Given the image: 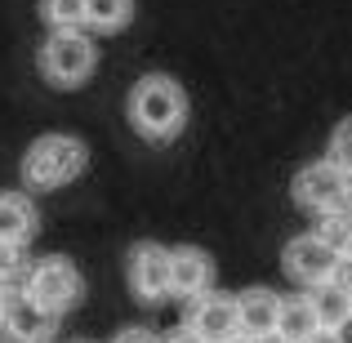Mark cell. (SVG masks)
Wrapping results in <instances>:
<instances>
[{"instance_id": "cell-18", "label": "cell", "mask_w": 352, "mask_h": 343, "mask_svg": "<svg viewBox=\"0 0 352 343\" xmlns=\"http://www.w3.org/2000/svg\"><path fill=\"white\" fill-rule=\"evenodd\" d=\"M321 236L330 241V245H339L344 250V241L352 236V206H344V210H326V214H321Z\"/></svg>"}, {"instance_id": "cell-12", "label": "cell", "mask_w": 352, "mask_h": 343, "mask_svg": "<svg viewBox=\"0 0 352 343\" xmlns=\"http://www.w3.org/2000/svg\"><path fill=\"white\" fill-rule=\"evenodd\" d=\"M236 312H241V335L245 339H258L267 330H276V312H281V299L267 290H250L236 299Z\"/></svg>"}, {"instance_id": "cell-26", "label": "cell", "mask_w": 352, "mask_h": 343, "mask_svg": "<svg viewBox=\"0 0 352 343\" xmlns=\"http://www.w3.org/2000/svg\"><path fill=\"white\" fill-rule=\"evenodd\" d=\"M5 299H9V285H0V308H5Z\"/></svg>"}, {"instance_id": "cell-10", "label": "cell", "mask_w": 352, "mask_h": 343, "mask_svg": "<svg viewBox=\"0 0 352 343\" xmlns=\"http://www.w3.org/2000/svg\"><path fill=\"white\" fill-rule=\"evenodd\" d=\"M214 285V258L197 245H179L170 250V294L179 299H201Z\"/></svg>"}, {"instance_id": "cell-11", "label": "cell", "mask_w": 352, "mask_h": 343, "mask_svg": "<svg viewBox=\"0 0 352 343\" xmlns=\"http://www.w3.org/2000/svg\"><path fill=\"white\" fill-rule=\"evenodd\" d=\"M36 223H41V214L27 192H0V241L27 245L36 236Z\"/></svg>"}, {"instance_id": "cell-19", "label": "cell", "mask_w": 352, "mask_h": 343, "mask_svg": "<svg viewBox=\"0 0 352 343\" xmlns=\"http://www.w3.org/2000/svg\"><path fill=\"white\" fill-rule=\"evenodd\" d=\"M330 161L344 165V170L352 174V116L335 129V134H330Z\"/></svg>"}, {"instance_id": "cell-23", "label": "cell", "mask_w": 352, "mask_h": 343, "mask_svg": "<svg viewBox=\"0 0 352 343\" xmlns=\"http://www.w3.org/2000/svg\"><path fill=\"white\" fill-rule=\"evenodd\" d=\"M308 343H344V339H339V330H330V326H321V330H317V335H312Z\"/></svg>"}, {"instance_id": "cell-29", "label": "cell", "mask_w": 352, "mask_h": 343, "mask_svg": "<svg viewBox=\"0 0 352 343\" xmlns=\"http://www.w3.org/2000/svg\"><path fill=\"white\" fill-rule=\"evenodd\" d=\"M0 343H5V335H0Z\"/></svg>"}, {"instance_id": "cell-30", "label": "cell", "mask_w": 352, "mask_h": 343, "mask_svg": "<svg viewBox=\"0 0 352 343\" xmlns=\"http://www.w3.org/2000/svg\"><path fill=\"white\" fill-rule=\"evenodd\" d=\"M80 343H89V339H80Z\"/></svg>"}, {"instance_id": "cell-22", "label": "cell", "mask_w": 352, "mask_h": 343, "mask_svg": "<svg viewBox=\"0 0 352 343\" xmlns=\"http://www.w3.org/2000/svg\"><path fill=\"white\" fill-rule=\"evenodd\" d=\"M161 343H206V339H201V335H197V330H192V326H188V330H179V335H170V339H161Z\"/></svg>"}, {"instance_id": "cell-3", "label": "cell", "mask_w": 352, "mask_h": 343, "mask_svg": "<svg viewBox=\"0 0 352 343\" xmlns=\"http://www.w3.org/2000/svg\"><path fill=\"white\" fill-rule=\"evenodd\" d=\"M36 63H41V76L54 89H76L94 76L98 45L89 36V27H63V32H50V41L41 45V58Z\"/></svg>"}, {"instance_id": "cell-16", "label": "cell", "mask_w": 352, "mask_h": 343, "mask_svg": "<svg viewBox=\"0 0 352 343\" xmlns=\"http://www.w3.org/2000/svg\"><path fill=\"white\" fill-rule=\"evenodd\" d=\"M41 18L50 32L63 27H85V0H41Z\"/></svg>"}, {"instance_id": "cell-21", "label": "cell", "mask_w": 352, "mask_h": 343, "mask_svg": "<svg viewBox=\"0 0 352 343\" xmlns=\"http://www.w3.org/2000/svg\"><path fill=\"white\" fill-rule=\"evenodd\" d=\"M330 281L344 285V290H352V258H348V254H339V263H335V272H330Z\"/></svg>"}, {"instance_id": "cell-13", "label": "cell", "mask_w": 352, "mask_h": 343, "mask_svg": "<svg viewBox=\"0 0 352 343\" xmlns=\"http://www.w3.org/2000/svg\"><path fill=\"white\" fill-rule=\"evenodd\" d=\"M308 299H312V308H317V321H321V326L339 330V326H348V321H352V290H344V285L321 281V285H312Z\"/></svg>"}, {"instance_id": "cell-25", "label": "cell", "mask_w": 352, "mask_h": 343, "mask_svg": "<svg viewBox=\"0 0 352 343\" xmlns=\"http://www.w3.org/2000/svg\"><path fill=\"white\" fill-rule=\"evenodd\" d=\"M339 339H344V343H352V321H348V326H339Z\"/></svg>"}, {"instance_id": "cell-15", "label": "cell", "mask_w": 352, "mask_h": 343, "mask_svg": "<svg viewBox=\"0 0 352 343\" xmlns=\"http://www.w3.org/2000/svg\"><path fill=\"white\" fill-rule=\"evenodd\" d=\"M129 18H134V0H85L89 32H125Z\"/></svg>"}, {"instance_id": "cell-20", "label": "cell", "mask_w": 352, "mask_h": 343, "mask_svg": "<svg viewBox=\"0 0 352 343\" xmlns=\"http://www.w3.org/2000/svg\"><path fill=\"white\" fill-rule=\"evenodd\" d=\"M112 343H161V339H156L147 326H129V330H120V335H116Z\"/></svg>"}, {"instance_id": "cell-28", "label": "cell", "mask_w": 352, "mask_h": 343, "mask_svg": "<svg viewBox=\"0 0 352 343\" xmlns=\"http://www.w3.org/2000/svg\"><path fill=\"white\" fill-rule=\"evenodd\" d=\"M223 343H250V339H245V335H236V339H223Z\"/></svg>"}, {"instance_id": "cell-4", "label": "cell", "mask_w": 352, "mask_h": 343, "mask_svg": "<svg viewBox=\"0 0 352 343\" xmlns=\"http://www.w3.org/2000/svg\"><path fill=\"white\" fill-rule=\"evenodd\" d=\"M18 290H27L41 308H50V312H58V317H63V312H72L80 299H85V276L76 272L72 258L50 254V258H41V263L27 267V276H23Z\"/></svg>"}, {"instance_id": "cell-6", "label": "cell", "mask_w": 352, "mask_h": 343, "mask_svg": "<svg viewBox=\"0 0 352 343\" xmlns=\"http://www.w3.org/2000/svg\"><path fill=\"white\" fill-rule=\"evenodd\" d=\"M54 330H58V312L41 308L27 290H9L5 308H0L5 343H54Z\"/></svg>"}, {"instance_id": "cell-17", "label": "cell", "mask_w": 352, "mask_h": 343, "mask_svg": "<svg viewBox=\"0 0 352 343\" xmlns=\"http://www.w3.org/2000/svg\"><path fill=\"white\" fill-rule=\"evenodd\" d=\"M27 276V254L23 245H14V241H0V285H9V290H18Z\"/></svg>"}, {"instance_id": "cell-8", "label": "cell", "mask_w": 352, "mask_h": 343, "mask_svg": "<svg viewBox=\"0 0 352 343\" xmlns=\"http://www.w3.org/2000/svg\"><path fill=\"white\" fill-rule=\"evenodd\" d=\"M129 290L143 303H161L170 294V250L156 245V241H143V245L129 250Z\"/></svg>"}, {"instance_id": "cell-27", "label": "cell", "mask_w": 352, "mask_h": 343, "mask_svg": "<svg viewBox=\"0 0 352 343\" xmlns=\"http://www.w3.org/2000/svg\"><path fill=\"white\" fill-rule=\"evenodd\" d=\"M344 254H348V258H352V236H348V241H344Z\"/></svg>"}, {"instance_id": "cell-5", "label": "cell", "mask_w": 352, "mask_h": 343, "mask_svg": "<svg viewBox=\"0 0 352 343\" xmlns=\"http://www.w3.org/2000/svg\"><path fill=\"white\" fill-rule=\"evenodd\" d=\"M294 201H299L303 210H317V214L344 210V206H352V174L344 165H335L330 156L303 165V170L294 174Z\"/></svg>"}, {"instance_id": "cell-7", "label": "cell", "mask_w": 352, "mask_h": 343, "mask_svg": "<svg viewBox=\"0 0 352 343\" xmlns=\"http://www.w3.org/2000/svg\"><path fill=\"white\" fill-rule=\"evenodd\" d=\"M339 254H344V250L330 245L321 232H303V236H294L290 245H285V272L299 285H321V281H330Z\"/></svg>"}, {"instance_id": "cell-1", "label": "cell", "mask_w": 352, "mask_h": 343, "mask_svg": "<svg viewBox=\"0 0 352 343\" xmlns=\"http://www.w3.org/2000/svg\"><path fill=\"white\" fill-rule=\"evenodd\" d=\"M89 165V147L76 134H41L18 161V179L32 192H58L76 183Z\"/></svg>"}, {"instance_id": "cell-24", "label": "cell", "mask_w": 352, "mask_h": 343, "mask_svg": "<svg viewBox=\"0 0 352 343\" xmlns=\"http://www.w3.org/2000/svg\"><path fill=\"white\" fill-rule=\"evenodd\" d=\"M250 343H290L281 335V330H267V335H258V339H250Z\"/></svg>"}, {"instance_id": "cell-14", "label": "cell", "mask_w": 352, "mask_h": 343, "mask_svg": "<svg viewBox=\"0 0 352 343\" xmlns=\"http://www.w3.org/2000/svg\"><path fill=\"white\" fill-rule=\"evenodd\" d=\"M276 330H281V335L290 339V343H308V339L321 330L312 299H281V312H276Z\"/></svg>"}, {"instance_id": "cell-2", "label": "cell", "mask_w": 352, "mask_h": 343, "mask_svg": "<svg viewBox=\"0 0 352 343\" xmlns=\"http://www.w3.org/2000/svg\"><path fill=\"white\" fill-rule=\"evenodd\" d=\"M129 125L147 143H170L188 125V94L170 76H143L129 94Z\"/></svg>"}, {"instance_id": "cell-9", "label": "cell", "mask_w": 352, "mask_h": 343, "mask_svg": "<svg viewBox=\"0 0 352 343\" xmlns=\"http://www.w3.org/2000/svg\"><path fill=\"white\" fill-rule=\"evenodd\" d=\"M192 330H197L206 343H223V339H236L241 335V312H236V299L228 294H201L192 299Z\"/></svg>"}]
</instances>
